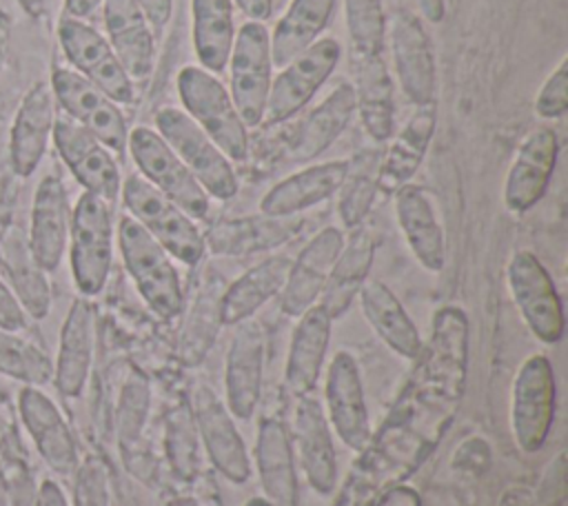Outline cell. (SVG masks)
I'll use <instances>...</instances> for the list:
<instances>
[{
	"label": "cell",
	"instance_id": "obj_35",
	"mask_svg": "<svg viewBox=\"0 0 568 506\" xmlns=\"http://www.w3.org/2000/svg\"><path fill=\"white\" fill-rule=\"evenodd\" d=\"M355 71V107L366 133L375 142H386L395 129L393 80L384 55L351 62Z\"/></svg>",
	"mask_w": 568,
	"mask_h": 506
},
{
	"label": "cell",
	"instance_id": "obj_45",
	"mask_svg": "<svg viewBox=\"0 0 568 506\" xmlns=\"http://www.w3.org/2000/svg\"><path fill=\"white\" fill-rule=\"evenodd\" d=\"M0 371L33 384H44L53 377V364L38 346L0 328Z\"/></svg>",
	"mask_w": 568,
	"mask_h": 506
},
{
	"label": "cell",
	"instance_id": "obj_11",
	"mask_svg": "<svg viewBox=\"0 0 568 506\" xmlns=\"http://www.w3.org/2000/svg\"><path fill=\"white\" fill-rule=\"evenodd\" d=\"M339 42L333 38H322L282 67L280 75L271 82L262 122L280 124L300 113L328 80L339 62Z\"/></svg>",
	"mask_w": 568,
	"mask_h": 506
},
{
	"label": "cell",
	"instance_id": "obj_14",
	"mask_svg": "<svg viewBox=\"0 0 568 506\" xmlns=\"http://www.w3.org/2000/svg\"><path fill=\"white\" fill-rule=\"evenodd\" d=\"M51 140L84 191L113 204L122 189V178L111 151L71 118H55Z\"/></svg>",
	"mask_w": 568,
	"mask_h": 506
},
{
	"label": "cell",
	"instance_id": "obj_2",
	"mask_svg": "<svg viewBox=\"0 0 568 506\" xmlns=\"http://www.w3.org/2000/svg\"><path fill=\"white\" fill-rule=\"evenodd\" d=\"M178 93L186 115L213 144L229 160L244 162L248 155V133L226 87L202 67L186 64L178 73Z\"/></svg>",
	"mask_w": 568,
	"mask_h": 506
},
{
	"label": "cell",
	"instance_id": "obj_30",
	"mask_svg": "<svg viewBox=\"0 0 568 506\" xmlns=\"http://www.w3.org/2000/svg\"><path fill=\"white\" fill-rule=\"evenodd\" d=\"M357 295L366 322L382 337V342L399 357L417 360L424 342L397 295L379 280H366Z\"/></svg>",
	"mask_w": 568,
	"mask_h": 506
},
{
	"label": "cell",
	"instance_id": "obj_32",
	"mask_svg": "<svg viewBox=\"0 0 568 506\" xmlns=\"http://www.w3.org/2000/svg\"><path fill=\"white\" fill-rule=\"evenodd\" d=\"M355 111V89L348 82H339L322 104H317L308 118L300 124L288 144L291 162H308L324 153L346 129Z\"/></svg>",
	"mask_w": 568,
	"mask_h": 506
},
{
	"label": "cell",
	"instance_id": "obj_52",
	"mask_svg": "<svg viewBox=\"0 0 568 506\" xmlns=\"http://www.w3.org/2000/svg\"><path fill=\"white\" fill-rule=\"evenodd\" d=\"M102 2H104V0H64V16L84 20V18L93 16L95 9H98Z\"/></svg>",
	"mask_w": 568,
	"mask_h": 506
},
{
	"label": "cell",
	"instance_id": "obj_19",
	"mask_svg": "<svg viewBox=\"0 0 568 506\" xmlns=\"http://www.w3.org/2000/svg\"><path fill=\"white\" fill-rule=\"evenodd\" d=\"M69 198L64 182L49 173L40 180L33 204H31V222H29V253L33 262L44 271L51 273L60 266L64 249L69 244Z\"/></svg>",
	"mask_w": 568,
	"mask_h": 506
},
{
	"label": "cell",
	"instance_id": "obj_53",
	"mask_svg": "<svg viewBox=\"0 0 568 506\" xmlns=\"http://www.w3.org/2000/svg\"><path fill=\"white\" fill-rule=\"evenodd\" d=\"M16 2H18L20 9H22L29 18H33V20L42 18V16L47 13V9H49V0H16Z\"/></svg>",
	"mask_w": 568,
	"mask_h": 506
},
{
	"label": "cell",
	"instance_id": "obj_49",
	"mask_svg": "<svg viewBox=\"0 0 568 506\" xmlns=\"http://www.w3.org/2000/svg\"><path fill=\"white\" fill-rule=\"evenodd\" d=\"M138 7L142 9L149 27L153 29V33H160L166 22L171 20V11H173V0H135Z\"/></svg>",
	"mask_w": 568,
	"mask_h": 506
},
{
	"label": "cell",
	"instance_id": "obj_54",
	"mask_svg": "<svg viewBox=\"0 0 568 506\" xmlns=\"http://www.w3.org/2000/svg\"><path fill=\"white\" fill-rule=\"evenodd\" d=\"M7 42H9V29L0 20V73H2V67H4V58H7Z\"/></svg>",
	"mask_w": 568,
	"mask_h": 506
},
{
	"label": "cell",
	"instance_id": "obj_47",
	"mask_svg": "<svg viewBox=\"0 0 568 506\" xmlns=\"http://www.w3.org/2000/svg\"><path fill=\"white\" fill-rule=\"evenodd\" d=\"M566 109H568V58H564L559 67L546 78L535 100V111L544 120H557L566 113Z\"/></svg>",
	"mask_w": 568,
	"mask_h": 506
},
{
	"label": "cell",
	"instance_id": "obj_40",
	"mask_svg": "<svg viewBox=\"0 0 568 506\" xmlns=\"http://www.w3.org/2000/svg\"><path fill=\"white\" fill-rule=\"evenodd\" d=\"M379 151L362 149L353 160H348V171L344 175V182L339 186V220L346 229H357L366 220L377 189V175H379Z\"/></svg>",
	"mask_w": 568,
	"mask_h": 506
},
{
	"label": "cell",
	"instance_id": "obj_43",
	"mask_svg": "<svg viewBox=\"0 0 568 506\" xmlns=\"http://www.w3.org/2000/svg\"><path fill=\"white\" fill-rule=\"evenodd\" d=\"M351 62L384 55L386 18L382 0H344Z\"/></svg>",
	"mask_w": 568,
	"mask_h": 506
},
{
	"label": "cell",
	"instance_id": "obj_27",
	"mask_svg": "<svg viewBox=\"0 0 568 506\" xmlns=\"http://www.w3.org/2000/svg\"><path fill=\"white\" fill-rule=\"evenodd\" d=\"M393 195L397 224L413 255L426 271H442L446 262V242L428 191L408 182Z\"/></svg>",
	"mask_w": 568,
	"mask_h": 506
},
{
	"label": "cell",
	"instance_id": "obj_31",
	"mask_svg": "<svg viewBox=\"0 0 568 506\" xmlns=\"http://www.w3.org/2000/svg\"><path fill=\"white\" fill-rule=\"evenodd\" d=\"M435 122H437L435 102L417 107V111L408 118L404 129L393 140L388 153L379 162L377 189L382 193L390 195L410 182V178L417 173L428 151V144L435 133Z\"/></svg>",
	"mask_w": 568,
	"mask_h": 506
},
{
	"label": "cell",
	"instance_id": "obj_42",
	"mask_svg": "<svg viewBox=\"0 0 568 506\" xmlns=\"http://www.w3.org/2000/svg\"><path fill=\"white\" fill-rule=\"evenodd\" d=\"M149 404H151V386L146 375L135 366H129V373L122 380L118 404H115L118 437L124 453H131L138 448L142 428L149 415Z\"/></svg>",
	"mask_w": 568,
	"mask_h": 506
},
{
	"label": "cell",
	"instance_id": "obj_38",
	"mask_svg": "<svg viewBox=\"0 0 568 506\" xmlns=\"http://www.w3.org/2000/svg\"><path fill=\"white\" fill-rule=\"evenodd\" d=\"M191 13L197 62L209 73H222L235 40L233 0H191Z\"/></svg>",
	"mask_w": 568,
	"mask_h": 506
},
{
	"label": "cell",
	"instance_id": "obj_25",
	"mask_svg": "<svg viewBox=\"0 0 568 506\" xmlns=\"http://www.w3.org/2000/svg\"><path fill=\"white\" fill-rule=\"evenodd\" d=\"M95 348V308L87 297L71 302L60 328L53 380L64 397H78L91 373Z\"/></svg>",
	"mask_w": 568,
	"mask_h": 506
},
{
	"label": "cell",
	"instance_id": "obj_46",
	"mask_svg": "<svg viewBox=\"0 0 568 506\" xmlns=\"http://www.w3.org/2000/svg\"><path fill=\"white\" fill-rule=\"evenodd\" d=\"M75 470V506H109L106 464L100 457H87Z\"/></svg>",
	"mask_w": 568,
	"mask_h": 506
},
{
	"label": "cell",
	"instance_id": "obj_36",
	"mask_svg": "<svg viewBox=\"0 0 568 506\" xmlns=\"http://www.w3.org/2000/svg\"><path fill=\"white\" fill-rule=\"evenodd\" d=\"M291 262L293 260L286 255H273L251 266L235 282H231L222 293V324L235 326L253 317V313L271 297L280 295Z\"/></svg>",
	"mask_w": 568,
	"mask_h": 506
},
{
	"label": "cell",
	"instance_id": "obj_6",
	"mask_svg": "<svg viewBox=\"0 0 568 506\" xmlns=\"http://www.w3.org/2000/svg\"><path fill=\"white\" fill-rule=\"evenodd\" d=\"M557 384L546 355H530L515 373L510 388V431L524 453H537L555 422Z\"/></svg>",
	"mask_w": 568,
	"mask_h": 506
},
{
	"label": "cell",
	"instance_id": "obj_10",
	"mask_svg": "<svg viewBox=\"0 0 568 506\" xmlns=\"http://www.w3.org/2000/svg\"><path fill=\"white\" fill-rule=\"evenodd\" d=\"M58 40L73 71L106 93L115 104H131L135 100L131 78L100 31L84 20L62 16L58 22Z\"/></svg>",
	"mask_w": 568,
	"mask_h": 506
},
{
	"label": "cell",
	"instance_id": "obj_12",
	"mask_svg": "<svg viewBox=\"0 0 568 506\" xmlns=\"http://www.w3.org/2000/svg\"><path fill=\"white\" fill-rule=\"evenodd\" d=\"M49 84L55 102L75 124L93 133L109 151L118 155L124 153L129 138L126 122L118 104L106 93L67 67H55Z\"/></svg>",
	"mask_w": 568,
	"mask_h": 506
},
{
	"label": "cell",
	"instance_id": "obj_48",
	"mask_svg": "<svg viewBox=\"0 0 568 506\" xmlns=\"http://www.w3.org/2000/svg\"><path fill=\"white\" fill-rule=\"evenodd\" d=\"M0 328L18 333L27 328V311L22 308L16 293L0 280Z\"/></svg>",
	"mask_w": 568,
	"mask_h": 506
},
{
	"label": "cell",
	"instance_id": "obj_8",
	"mask_svg": "<svg viewBox=\"0 0 568 506\" xmlns=\"http://www.w3.org/2000/svg\"><path fill=\"white\" fill-rule=\"evenodd\" d=\"M231 100L244 126L262 124L271 91V36L257 20L240 27L231 49Z\"/></svg>",
	"mask_w": 568,
	"mask_h": 506
},
{
	"label": "cell",
	"instance_id": "obj_26",
	"mask_svg": "<svg viewBox=\"0 0 568 506\" xmlns=\"http://www.w3.org/2000/svg\"><path fill=\"white\" fill-rule=\"evenodd\" d=\"M348 171V160L306 166L273 184L260 200V213L273 217L297 215L335 195Z\"/></svg>",
	"mask_w": 568,
	"mask_h": 506
},
{
	"label": "cell",
	"instance_id": "obj_39",
	"mask_svg": "<svg viewBox=\"0 0 568 506\" xmlns=\"http://www.w3.org/2000/svg\"><path fill=\"white\" fill-rule=\"evenodd\" d=\"M222 293L217 277L204 280L195 293L178 337V357L184 366H197L211 351L222 326Z\"/></svg>",
	"mask_w": 568,
	"mask_h": 506
},
{
	"label": "cell",
	"instance_id": "obj_55",
	"mask_svg": "<svg viewBox=\"0 0 568 506\" xmlns=\"http://www.w3.org/2000/svg\"><path fill=\"white\" fill-rule=\"evenodd\" d=\"M182 506H197V504H193V502H182Z\"/></svg>",
	"mask_w": 568,
	"mask_h": 506
},
{
	"label": "cell",
	"instance_id": "obj_33",
	"mask_svg": "<svg viewBox=\"0 0 568 506\" xmlns=\"http://www.w3.org/2000/svg\"><path fill=\"white\" fill-rule=\"evenodd\" d=\"M375 260V237L371 229H353L348 242H344L326 286L322 291V306L331 315V320H339L353 304L355 295L368 280L371 266Z\"/></svg>",
	"mask_w": 568,
	"mask_h": 506
},
{
	"label": "cell",
	"instance_id": "obj_3",
	"mask_svg": "<svg viewBox=\"0 0 568 506\" xmlns=\"http://www.w3.org/2000/svg\"><path fill=\"white\" fill-rule=\"evenodd\" d=\"M129 215L146 229V233L186 266L200 264L204 257V235L175 202L151 186L142 175L131 173L120 189Z\"/></svg>",
	"mask_w": 568,
	"mask_h": 506
},
{
	"label": "cell",
	"instance_id": "obj_28",
	"mask_svg": "<svg viewBox=\"0 0 568 506\" xmlns=\"http://www.w3.org/2000/svg\"><path fill=\"white\" fill-rule=\"evenodd\" d=\"M331 315L322 304H313L306 313L300 315L288 346L284 380L293 395H308L322 373L331 340Z\"/></svg>",
	"mask_w": 568,
	"mask_h": 506
},
{
	"label": "cell",
	"instance_id": "obj_1",
	"mask_svg": "<svg viewBox=\"0 0 568 506\" xmlns=\"http://www.w3.org/2000/svg\"><path fill=\"white\" fill-rule=\"evenodd\" d=\"M118 246L146 306L164 322L175 320L184 308V293L171 255L131 215L118 222Z\"/></svg>",
	"mask_w": 568,
	"mask_h": 506
},
{
	"label": "cell",
	"instance_id": "obj_50",
	"mask_svg": "<svg viewBox=\"0 0 568 506\" xmlns=\"http://www.w3.org/2000/svg\"><path fill=\"white\" fill-rule=\"evenodd\" d=\"M235 4L242 9L244 16L257 22L266 20L273 11V0H235Z\"/></svg>",
	"mask_w": 568,
	"mask_h": 506
},
{
	"label": "cell",
	"instance_id": "obj_9",
	"mask_svg": "<svg viewBox=\"0 0 568 506\" xmlns=\"http://www.w3.org/2000/svg\"><path fill=\"white\" fill-rule=\"evenodd\" d=\"M506 280L532 335L544 344H557L566 328L564 304L539 257L530 251H517L506 266Z\"/></svg>",
	"mask_w": 568,
	"mask_h": 506
},
{
	"label": "cell",
	"instance_id": "obj_51",
	"mask_svg": "<svg viewBox=\"0 0 568 506\" xmlns=\"http://www.w3.org/2000/svg\"><path fill=\"white\" fill-rule=\"evenodd\" d=\"M36 506H67V499H64L60 486L55 482L47 479V482H42V486L38 490Z\"/></svg>",
	"mask_w": 568,
	"mask_h": 506
},
{
	"label": "cell",
	"instance_id": "obj_41",
	"mask_svg": "<svg viewBox=\"0 0 568 506\" xmlns=\"http://www.w3.org/2000/svg\"><path fill=\"white\" fill-rule=\"evenodd\" d=\"M7 253V271L16 284V297L20 300L27 315L42 320L51 306V289L44 277V271L33 262L29 246L18 237L9 242Z\"/></svg>",
	"mask_w": 568,
	"mask_h": 506
},
{
	"label": "cell",
	"instance_id": "obj_34",
	"mask_svg": "<svg viewBox=\"0 0 568 506\" xmlns=\"http://www.w3.org/2000/svg\"><path fill=\"white\" fill-rule=\"evenodd\" d=\"M255 459L264 493L277 506H295L297 477L293 464V446L286 426L277 417H264L260 422Z\"/></svg>",
	"mask_w": 568,
	"mask_h": 506
},
{
	"label": "cell",
	"instance_id": "obj_17",
	"mask_svg": "<svg viewBox=\"0 0 568 506\" xmlns=\"http://www.w3.org/2000/svg\"><path fill=\"white\" fill-rule=\"evenodd\" d=\"M342 246L344 233L337 226H326L306 242L300 255L291 262L286 282L280 291L282 313L300 317L317 304Z\"/></svg>",
	"mask_w": 568,
	"mask_h": 506
},
{
	"label": "cell",
	"instance_id": "obj_5",
	"mask_svg": "<svg viewBox=\"0 0 568 506\" xmlns=\"http://www.w3.org/2000/svg\"><path fill=\"white\" fill-rule=\"evenodd\" d=\"M155 126L206 195L215 200H231L237 193V175L231 160L184 111L175 107L160 109L155 113Z\"/></svg>",
	"mask_w": 568,
	"mask_h": 506
},
{
	"label": "cell",
	"instance_id": "obj_13",
	"mask_svg": "<svg viewBox=\"0 0 568 506\" xmlns=\"http://www.w3.org/2000/svg\"><path fill=\"white\" fill-rule=\"evenodd\" d=\"M186 404L213 466L226 479L244 482L251 475V459L226 404L204 382L189 386Z\"/></svg>",
	"mask_w": 568,
	"mask_h": 506
},
{
	"label": "cell",
	"instance_id": "obj_16",
	"mask_svg": "<svg viewBox=\"0 0 568 506\" xmlns=\"http://www.w3.org/2000/svg\"><path fill=\"white\" fill-rule=\"evenodd\" d=\"M266 333L253 317L235 324L231 346L226 351V408L237 419L253 417L262 395Z\"/></svg>",
	"mask_w": 568,
	"mask_h": 506
},
{
	"label": "cell",
	"instance_id": "obj_37",
	"mask_svg": "<svg viewBox=\"0 0 568 506\" xmlns=\"http://www.w3.org/2000/svg\"><path fill=\"white\" fill-rule=\"evenodd\" d=\"M337 0H291L286 13L277 20L271 36V60L286 67L306 51L326 29Z\"/></svg>",
	"mask_w": 568,
	"mask_h": 506
},
{
	"label": "cell",
	"instance_id": "obj_44",
	"mask_svg": "<svg viewBox=\"0 0 568 506\" xmlns=\"http://www.w3.org/2000/svg\"><path fill=\"white\" fill-rule=\"evenodd\" d=\"M200 435L189 411V404L182 402L166 413V457L175 475L189 479L200 468Z\"/></svg>",
	"mask_w": 568,
	"mask_h": 506
},
{
	"label": "cell",
	"instance_id": "obj_22",
	"mask_svg": "<svg viewBox=\"0 0 568 506\" xmlns=\"http://www.w3.org/2000/svg\"><path fill=\"white\" fill-rule=\"evenodd\" d=\"M22 422L47 466L60 475L78 468V446L60 408L36 386H24L18 397Z\"/></svg>",
	"mask_w": 568,
	"mask_h": 506
},
{
	"label": "cell",
	"instance_id": "obj_7",
	"mask_svg": "<svg viewBox=\"0 0 568 506\" xmlns=\"http://www.w3.org/2000/svg\"><path fill=\"white\" fill-rule=\"evenodd\" d=\"M126 149L142 178L175 202L189 217L202 220L209 213V195L173 153V149L149 126H135L126 138Z\"/></svg>",
	"mask_w": 568,
	"mask_h": 506
},
{
	"label": "cell",
	"instance_id": "obj_29",
	"mask_svg": "<svg viewBox=\"0 0 568 506\" xmlns=\"http://www.w3.org/2000/svg\"><path fill=\"white\" fill-rule=\"evenodd\" d=\"M295 439L306 479L317 493H331L337 479L335 444L322 404L311 395L300 397L295 408Z\"/></svg>",
	"mask_w": 568,
	"mask_h": 506
},
{
	"label": "cell",
	"instance_id": "obj_21",
	"mask_svg": "<svg viewBox=\"0 0 568 506\" xmlns=\"http://www.w3.org/2000/svg\"><path fill=\"white\" fill-rule=\"evenodd\" d=\"M390 49L404 95L417 107L435 102V58L430 40L413 13H395L390 24Z\"/></svg>",
	"mask_w": 568,
	"mask_h": 506
},
{
	"label": "cell",
	"instance_id": "obj_24",
	"mask_svg": "<svg viewBox=\"0 0 568 506\" xmlns=\"http://www.w3.org/2000/svg\"><path fill=\"white\" fill-rule=\"evenodd\" d=\"M302 231V220L297 215L291 217H273V215H246L233 220H220L209 226L204 233V246L213 255H253L260 251H271L293 240Z\"/></svg>",
	"mask_w": 568,
	"mask_h": 506
},
{
	"label": "cell",
	"instance_id": "obj_15",
	"mask_svg": "<svg viewBox=\"0 0 568 506\" xmlns=\"http://www.w3.org/2000/svg\"><path fill=\"white\" fill-rule=\"evenodd\" d=\"M326 408L328 424L351 451H366L371 437L368 408L359 366L348 351H337L326 373Z\"/></svg>",
	"mask_w": 568,
	"mask_h": 506
},
{
	"label": "cell",
	"instance_id": "obj_23",
	"mask_svg": "<svg viewBox=\"0 0 568 506\" xmlns=\"http://www.w3.org/2000/svg\"><path fill=\"white\" fill-rule=\"evenodd\" d=\"M106 40L131 82H149L155 64L153 31L135 0H104Z\"/></svg>",
	"mask_w": 568,
	"mask_h": 506
},
{
	"label": "cell",
	"instance_id": "obj_4",
	"mask_svg": "<svg viewBox=\"0 0 568 506\" xmlns=\"http://www.w3.org/2000/svg\"><path fill=\"white\" fill-rule=\"evenodd\" d=\"M69 255L75 289L82 297L102 293L113 262V213L111 204L84 191L69 224Z\"/></svg>",
	"mask_w": 568,
	"mask_h": 506
},
{
	"label": "cell",
	"instance_id": "obj_18",
	"mask_svg": "<svg viewBox=\"0 0 568 506\" xmlns=\"http://www.w3.org/2000/svg\"><path fill=\"white\" fill-rule=\"evenodd\" d=\"M55 124V98L49 82H36L22 98L9 131V164L20 178L40 166Z\"/></svg>",
	"mask_w": 568,
	"mask_h": 506
},
{
	"label": "cell",
	"instance_id": "obj_20",
	"mask_svg": "<svg viewBox=\"0 0 568 506\" xmlns=\"http://www.w3.org/2000/svg\"><path fill=\"white\" fill-rule=\"evenodd\" d=\"M557 155L559 140L550 126H537L526 135L504 182V202L508 211L524 213L544 198Z\"/></svg>",
	"mask_w": 568,
	"mask_h": 506
}]
</instances>
